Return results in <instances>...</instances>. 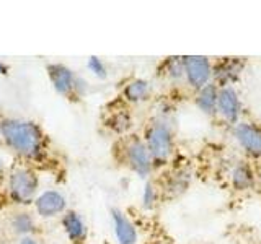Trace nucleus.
Returning a JSON list of instances; mask_svg holds the SVG:
<instances>
[{
    "label": "nucleus",
    "mask_w": 261,
    "mask_h": 244,
    "mask_svg": "<svg viewBox=\"0 0 261 244\" xmlns=\"http://www.w3.org/2000/svg\"><path fill=\"white\" fill-rule=\"evenodd\" d=\"M0 132L7 143L20 155L33 158L41 153V132L31 122L4 120L0 124Z\"/></svg>",
    "instance_id": "1"
},
{
    "label": "nucleus",
    "mask_w": 261,
    "mask_h": 244,
    "mask_svg": "<svg viewBox=\"0 0 261 244\" xmlns=\"http://www.w3.org/2000/svg\"><path fill=\"white\" fill-rule=\"evenodd\" d=\"M147 148H149L153 163L163 165L173 151V134L167 122L159 120L147 130Z\"/></svg>",
    "instance_id": "2"
},
{
    "label": "nucleus",
    "mask_w": 261,
    "mask_h": 244,
    "mask_svg": "<svg viewBox=\"0 0 261 244\" xmlns=\"http://www.w3.org/2000/svg\"><path fill=\"white\" fill-rule=\"evenodd\" d=\"M36 187H38V181L35 173L23 168L15 169L10 176V182H8L12 199L18 203H30L33 195L36 192Z\"/></svg>",
    "instance_id": "3"
},
{
    "label": "nucleus",
    "mask_w": 261,
    "mask_h": 244,
    "mask_svg": "<svg viewBox=\"0 0 261 244\" xmlns=\"http://www.w3.org/2000/svg\"><path fill=\"white\" fill-rule=\"evenodd\" d=\"M183 67H185V77L190 86L201 89L202 86L209 85V80L212 77V65L207 57L186 55L183 57Z\"/></svg>",
    "instance_id": "4"
},
{
    "label": "nucleus",
    "mask_w": 261,
    "mask_h": 244,
    "mask_svg": "<svg viewBox=\"0 0 261 244\" xmlns=\"http://www.w3.org/2000/svg\"><path fill=\"white\" fill-rule=\"evenodd\" d=\"M126 155H127L129 166L133 168L139 176L145 177L150 174L153 160H152V155L144 142L134 138V140L126 146Z\"/></svg>",
    "instance_id": "5"
},
{
    "label": "nucleus",
    "mask_w": 261,
    "mask_h": 244,
    "mask_svg": "<svg viewBox=\"0 0 261 244\" xmlns=\"http://www.w3.org/2000/svg\"><path fill=\"white\" fill-rule=\"evenodd\" d=\"M235 138L240 143L242 148L251 157H261V129L248 124V122H240L235 126Z\"/></svg>",
    "instance_id": "6"
},
{
    "label": "nucleus",
    "mask_w": 261,
    "mask_h": 244,
    "mask_svg": "<svg viewBox=\"0 0 261 244\" xmlns=\"http://www.w3.org/2000/svg\"><path fill=\"white\" fill-rule=\"evenodd\" d=\"M217 111L227 122H237L240 116V100L232 86L219 88L217 93Z\"/></svg>",
    "instance_id": "7"
},
{
    "label": "nucleus",
    "mask_w": 261,
    "mask_h": 244,
    "mask_svg": "<svg viewBox=\"0 0 261 244\" xmlns=\"http://www.w3.org/2000/svg\"><path fill=\"white\" fill-rule=\"evenodd\" d=\"M243 67H245V62L240 60L239 57H225V59H222L214 69H212V75L216 77L220 88L230 86L232 81L239 78Z\"/></svg>",
    "instance_id": "8"
},
{
    "label": "nucleus",
    "mask_w": 261,
    "mask_h": 244,
    "mask_svg": "<svg viewBox=\"0 0 261 244\" xmlns=\"http://www.w3.org/2000/svg\"><path fill=\"white\" fill-rule=\"evenodd\" d=\"M65 208V199L57 191H46L36 199V210L43 217H54Z\"/></svg>",
    "instance_id": "9"
},
{
    "label": "nucleus",
    "mask_w": 261,
    "mask_h": 244,
    "mask_svg": "<svg viewBox=\"0 0 261 244\" xmlns=\"http://www.w3.org/2000/svg\"><path fill=\"white\" fill-rule=\"evenodd\" d=\"M113 223H114V233L119 244H136L137 242V231L130 220L119 210H113Z\"/></svg>",
    "instance_id": "10"
},
{
    "label": "nucleus",
    "mask_w": 261,
    "mask_h": 244,
    "mask_svg": "<svg viewBox=\"0 0 261 244\" xmlns=\"http://www.w3.org/2000/svg\"><path fill=\"white\" fill-rule=\"evenodd\" d=\"M49 77L56 88V92H59L62 95L72 92V88L75 86V75L70 69H67L65 65L61 64H54L49 65Z\"/></svg>",
    "instance_id": "11"
},
{
    "label": "nucleus",
    "mask_w": 261,
    "mask_h": 244,
    "mask_svg": "<svg viewBox=\"0 0 261 244\" xmlns=\"http://www.w3.org/2000/svg\"><path fill=\"white\" fill-rule=\"evenodd\" d=\"M217 93L219 89L214 83H209L198 89V96H196L198 108L206 114H214L217 111Z\"/></svg>",
    "instance_id": "12"
},
{
    "label": "nucleus",
    "mask_w": 261,
    "mask_h": 244,
    "mask_svg": "<svg viewBox=\"0 0 261 244\" xmlns=\"http://www.w3.org/2000/svg\"><path fill=\"white\" fill-rule=\"evenodd\" d=\"M64 230L67 233L69 238L73 242H80L85 239V234H87V228L82 222V218L75 214V211H69V214L64 215Z\"/></svg>",
    "instance_id": "13"
},
{
    "label": "nucleus",
    "mask_w": 261,
    "mask_h": 244,
    "mask_svg": "<svg viewBox=\"0 0 261 244\" xmlns=\"http://www.w3.org/2000/svg\"><path fill=\"white\" fill-rule=\"evenodd\" d=\"M232 184L237 191H245L253 184V171L247 163L240 161L232 171Z\"/></svg>",
    "instance_id": "14"
},
{
    "label": "nucleus",
    "mask_w": 261,
    "mask_h": 244,
    "mask_svg": "<svg viewBox=\"0 0 261 244\" xmlns=\"http://www.w3.org/2000/svg\"><path fill=\"white\" fill-rule=\"evenodd\" d=\"M149 93H150V85L145 80H133L124 89V96L133 103L147 100Z\"/></svg>",
    "instance_id": "15"
},
{
    "label": "nucleus",
    "mask_w": 261,
    "mask_h": 244,
    "mask_svg": "<svg viewBox=\"0 0 261 244\" xmlns=\"http://www.w3.org/2000/svg\"><path fill=\"white\" fill-rule=\"evenodd\" d=\"M12 226L16 233H30L33 230V218L28 214H18L12 220Z\"/></svg>",
    "instance_id": "16"
},
{
    "label": "nucleus",
    "mask_w": 261,
    "mask_h": 244,
    "mask_svg": "<svg viewBox=\"0 0 261 244\" xmlns=\"http://www.w3.org/2000/svg\"><path fill=\"white\" fill-rule=\"evenodd\" d=\"M111 129L113 130H116V132H126V130L130 127V119H129V116L127 114H124V112H121V114H116L113 119H111Z\"/></svg>",
    "instance_id": "17"
},
{
    "label": "nucleus",
    "mask_w": 261,
    "mask_h": 244,
    "mask_svg": "<svg viewBox=\"0 0 261 244\" xmlns=\"http://www.w3.org/2000/svg\"><path fill=\"white\" fill-rule=\"evenodd\" d=\"M168 75L171 78H175V80H179V78L185 77L183 59H176V57H173V59L170 60V64H168Z\"/></svg>",
    "instance_id": "18"
},
{
    "label": "nucleus",
    "mask_w": 261,
    "mask_h": 244,
    "mask_svg": "<svg viewBox=\"0 0 261 244\" xmlns=\"http://www.w3.org/2000/svg\"><path fill=\"white\" fill-rule=\"evenodd\" d=\"M88 69L92 70L96 77H100V78H105L106 77V67H105V64L98 59V57H90L88 59Z\"/></svg>",
    "instance_id": "19"
},
{
    "label": "nucleus",
    "mask_w": 261,
    "mask_h": 244,
    "mask_svg": "<svg viewBox=\"0 0 261 244\" xmlns=\"http://www.w3.org/2000/svg\"><path fill=\"white\" fill-rule=\"evenodd\" d=\"M155 199H157V192H155V187L152 182H147L145 184V189H144V207L145 208H152Z\"/></svg>",
    "instance_id": "20"
},
{
    "label": "nucleus",
    "mask_w": 261,
    "mask_h": 244,
    "mask_svg": "<svg viewBox=\"0 0 261 244\" xmlns=\"http://www.w3.org/2000/svg\"><path fill=\"white\" fill-rule=\"evenodd\" d=\"M21 244H36V241H35V239H31V238H24V239L21 241Z\"/></svg>",
    "instance_id": "21"
},
{
    "label": "nucleus",
    "mask_w": 261,
    "mask_h": 244,
    "mask_svg": "<svg viewBox=\"0 0 261 244\" xmlns=\"http://www.w3.org/2000/svg\"><path fill=\"white\" fill-rule=\"evenodd\" d=\"M5 70H7V67L4 64H0V73H5Z\"/></svg>",
    "instance_id": "22"
},
{
    "label": "nucleus",
    "mask_w": 261,
    "mask_h": 244,
    "mask_svg": "<svg viewBox=\"0 0 261 244\" xmlns=\"http://www.w3.org/2000/svg\"><path fill=\"white\" fill-rule=\"evenodd\" d=\"M0 166H2V163H0Z\"/></svg>",
    "instance_id": "23"
}]
</instances>
